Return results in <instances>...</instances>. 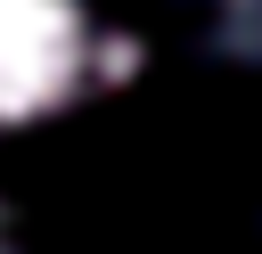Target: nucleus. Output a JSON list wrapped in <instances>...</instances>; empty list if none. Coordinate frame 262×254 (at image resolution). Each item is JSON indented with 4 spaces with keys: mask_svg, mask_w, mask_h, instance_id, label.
I'll list each match as a JSON object with an SVG mask.
<instances>
[{
    "mask_svg": "<svg viewBox=\"0 0 262 254\" xmlns=\"http://www.w3.org/2000/svg\"><path fill=\"white\" fill-rule=\"evenodd\" d=\"M0 254H16V238H8V221H0Z\"/></svg>",
    "mask_w": 262,
    "mask_h": 254,
    "instance_id": "7ed1b4c3",
    "label": "nucleus"
},
{
    "mask_svg": "<svg viewBox=\"0 0 262 254\" xmlns=\"http://www.w3.org/2000/svg\"><path fill=\"white\" fill-rule=\"evenodd\" d=\"M196 8H205V25H213L229 49L262 57V0H196Z\"/></svg>",
    "mask_w": 262,
    "mask_h": 254,
    "instance_id": "f03ea898",
    "label": "nucleus"
},
{
    "mask_svg": "<svg viewBox=\"0 0 262 254\" xmlns=\"http://www.w3.org/2000/svg\"><path fill=\"white\" fill-rule=\"evenodd\" d=\"M123 66L131 49L106 33L90 0H0V131L82 107Z\"/></svg>",
    "mask_w": 262,
    "mask_h": 254,
    "instance_id": "f257e3e1",
    "label": "nucleus"
}]
</instances>
